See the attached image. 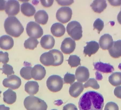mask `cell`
<instances>
[{
	"label": "cell",
	"mask_w": 121,
	"mask_h": 110,
	"mask_svg": "<svg viewBox=\"0 0 121 110\" xmlns=\"http://www.w3.org/2000/svg\"><path fill=\"white\" fill-rule=\"evenodd\" d=\"M104 105L103 96L97 92H86L80 98L78 102L80 110H102Z\"/></svg>",
	"instance_id": "cell-1"
},
{
	"label": "cell",
	"mask_w": 121,
	"mask_h": 110,
	"mask_svg": "<svg viewBox=\"0 0 121 110\" xmlns=\"http://www.w3.org/2000/svg\"><path fill=\"white\" fill-rule=\"evenodd\" d=\"M4 26L8 34L15 37H19L24 30L21 22L15 16L7 17L4 22Z\"/></svg>",
	"instance_id": "cell-2"
},
{
	"label": "cell",
	"mask_w": 121,
	"mask_h": 110,
	"mask_svg": "<svg viewBox=\"0 0 121 110\" xmlns=\"http://www.w3.org/2000/svg\"><path fill=\"white\" fill-rule=\"evenodd\" d=\"M24 105L27 110H47L48 105L43 100L33 95L25 98Z\"/></svg>",
	"instance_id": "cell-3"
},
{
	"label": "cell",
	"mask_w": 121,
	"mask_h": 110,
	"mask_svg": "<svg viewBox=\"0 0 121 110\" xmlns=\"http://www.w3.org/2000/svg\"><path fill=\"white\" fill-rule=\"evenodd\" d=\"M66 31L68 34L74 40H79L82 37V27L77 21H73L68 23Z\"/></svg>",
	"instance_id": "cell-4"
},
{
	"label": "cell",
	"mask_w": 121,
	"mask_h": 110,
	"mask_svg": "<svg viewBox=\"0 0 121 110\" xmlns=\"http://www.w3.org/2000/svg\"><path fill=\"white\" fill-rule=\"evenodd\" d=\"M63 79L60 76L53 75L50 76L46 81V85L50 91L56 93L60 91L63 87Z\"/></svg>",
	"instance_id": "cell-5"
},
{
	"label": "cell",
	"mask_w": 121,
	"mask_h": 110,
	"mask_svg": "<svg viewBox=\"0 0 121 110\" xmlns=\"http://www.w3.org/2000/svg\"><path fill=\"white\" fill-rule=\"evenodd\" d=\"M26 29L28 36L34 38H39L43 35V31L42 28L34 21L29 22L27 24Z\"/></svg>",
	"instance_id": "cell-6"
},
{
	"label": "cell",
	"mask_w": 121,
	"mask_h": 110,
	"mask_svg": "<svg viewBox=\"0 0 121 110\" xmlns=\"http://www.w3.org/2000/svg\"><path fill=\"white\" fill-rule=\"evenodd\" d=\"M72 14V10L69 7L60 8L56 13V18L60 22L65 24L71 19Z\"/></svg>",
	"instance_id": "cell-7"
},
{
	"label": "cell",
	"mask_w": 121,
	"mask_h": 110,
	"mask_svg": "<svg viewBox=\"0 0 121 110\" xmlns=\"http://www.w3.org/2000/svg\"><path fill=\"white\" fill-rule=\"evenodd\" d=\"M4 87L13 90H16L20 87L21 85L20 78L15 75L9 76L4 80L3 82Z\"/></svg>",
	"instance_id": "cell-8"
},
{
	"label": "cell",
	"mask_w": 121,
	"mask_h": 110,
	"mask_svg": "<svg viewBox=\"0 0 121 110\" xmlns=\"http://www.w3.org/2000/svg\"><path fill=\"white\" fill-rule=\"evenodd\" d=\"M5 11L9 16L17 15L20 11V4L19 2L15 0H10L6 2Z\"/></svg>",
	"instance_id": "cell-9"
},
{
	"label": "cell",
	"mask_w": 121,
	"mask_h": 110,
	"mask_svg": "<svg viewBox=\"0 0 121 110\" xmlns=\"http://www.w3.org/2000/svg\"><path fill=\"white\" fill-rule=\"evenodd\" d=\"M76 46L75 41L71 38L67 37L62 41L60 49L64 54H69L73 52L75 49Z\"/></svg>",
	"instance_id": "cell-10"
},
{
	"label": "cell",
	"mask_w": 121,
	"mask_h": 110,
	"mask_svg": "<svg viewBox=\"0 0 121 110\" xmlns=\"http://www.w3.org/2000/svg\"><path fill=\"white\" fill-rule=\"evenodd\" d=\"M90 75L89 71L87 68L82 66L78 67L75 72L76 79L81 83L87 81L89 78Z\"/></svg>",
	"instance_id": "cell-11"
},
{
	"label": "cell",
	"mask_w": 121,
	"mask_h": 110,
	"mask_svg": "<svg viewBox=\"0 0 121 110\" xmlns=\"http://www.w3.org/2000/svg\"><path fill=\"white\" fill-rule=\"evenodd\" d=\"M45 68L41 65H37L32 68L31 71L32 78L36 81H41L44 78L46 75Z\"/></svg>",
	"instance_id": "cell-12"
},
{
	"label": "cell",
	"mask_w": 121,
	"mask_h": 110,
	"mask_svg": "<svg viewBox=\"0 0 121 110\" xmlns=\"http://www.w3.org/2000/svg\"><path fill=\"white\" fill-rule=\"evenodd\" d=\"M114 41L111 36L105 34L100 37L99 41L100 47L103 50H108L112 47Z\"/></svg>",
	"instance_id": "cell-13"
},
{
	"label": "cell",
	"mask_w": 121,
	"mask_h": 110,
	"mask_svg": "<svg viewBox=\"0 0 121 110\" xmlns=\"http://www.w3.org/2000/svg\"><path fill=\"white\" fill-rule=\"evenodd\" d=\"M86 45L84 47L83 53L85 55L90 57L95 54L99 48V45L97 42L91 41L86 43Z\"/></svg>",
	"instance_id": "cell-14"
},
{
	"label": "cell",
	"mask_w": 121,
	"mask_h": 110,
	"mask_svg": "<svg viewBox=\"0 0 121 110\" xmlns=\"http://www.w3.org/2000/svg\"><path fill=\"white\" fill-rule=\"evenodd\" d=\"M84 87L83 84L79 82H76L72 84L69 89V93L74 98H77L84 90Z\"/></svg>",
	"instance_id": "cell-15"
},
{
	"label": "cell",
	"mask_w": 121,
	"mask_h": 110,
	"mask_svg": "<svg viewBox=\"0 0 121 110\" xmlns=\"http://www.w3.org/2000/svg\"><path fill=\"white\" fill-rule=\"evenodd\" d=\"M40 43L43 48L46 49H51L55 45V40L52 36L45 35L42 37Z\"/></svg>",
	"instance_id": "cell-16"
},
{
	"label": "cell",
	"mask_w": 121,
	"mask_h": 110,
	"mask_svg": "<svg viewBox=\"0 0 121 110\" xmlns=\"http://www.w3.org/2000/svg\"><path fill=\"white\" fill-rule=\"evenodd\" d=\"M40 62L43 65L47 66H54L55 59L51 51L42 54L40 57Z\"/></svg>",
	"instance_id": "cell-17"
},
{
	"label": "cell",
	"mask_w": 121,
	"mask_h": 110,
	"mask_svg": "<svg viewBox=\"0 0 121 110\" xmlns=\"http://www.w3.org/2000/svg\"><path fill=\"white\" fill-rule=\"evenodd\" d=\"M14 45L13 40L9 35H5L0 38V47L3 49L7 50L11 49Z\"/></svg>",
	"instance_id": "cell-18"
},
{
	"label": "cell",
	"mask_w": 121,
	"mask_h": 110,
	"mask_svg": "<svg viewBox=\"0 0 121 110\" xmlns=\"http://www.w3.org/2000/svg\"><path fill=\"white\" fill-rule=\"evenodd\" d=\"M94 69L96 70L104 73H111L114 70L113 66L110 64L101 62L94 63Z\"/></svg>",
	"instance_id": "cell-19"
},
{
	"label": "cell",
	"mask_w": 121,
	"mask_h": 110,
	"mask_svg": "<svg viewBox=\"0 0 121 110\" xmlns=\"http://www.w3.org/2000/svg\"><path fill=\"white\" fill-rule=\"evenodd\" d=\"M110 55L114 58L121 57V40L114 41L113 44L108 50Z\"/></svg>",
	"instance_id": "cell-20"
},
{
	"label": "cell",
	"mask_w": 121,
	"mask_h": 110,
	"mask_svg": "<svg viewBox=\"0 0 121 110\" xmlns=\"http://www.w3.org/2000/svg\"><path fill=\"white\" fill-rule=\"evenodd\" d=\"M50 29L52 35L57 37H60L63 36L65 33L66 31L64 26L59 23L53 24Z\"/></svg>",
	"instance_id": "cell-21"
},
{
	"label": "cell",
	"mask_w": 121,
	"mask_h": 110,
	"mask_svg": "<svg viewBox=\"0 0 121 110\" xmlns=\"http://www.w3.org/2000/svg\"><path fill=\"white\" fill-rule=\"evenodd\" d=\"M107 5L106 0H94L90 5V7L95 12L100 13L106 9Z\"/></svg>",
	"instance_id": "cell-22"
},
{
	"label": "cell",
	"mask_w": 121,
	"mask_h": 110,
	"mask_svg": "<svg viewBox=\"0 0 121 110\" xmlns=\"http://www.w3.org/2000/svg\"><path fill=\"white\" fill-rule=\"evenodd\" d=\"M39 86L37 81H29L25 84V90L30 95H33L39 90Z\"/></svg>",
	"instance_id": "cell-23"
},
{
	"label": "cell",
	"mask_w": 121,
	"mask_h": 110,
	"mask_svg": "<svg viewBox=\"0 0 121 110\" xmlns=\"http://www.w3.org/2000/svg\"><path fill=\"white\" fill-rule=\"evenodd\" d=\"M3 95L4 102L8 104H12L17 100V94L10 89H9L4 92Z\"/></svg>",
	"instance_id": "cell-24"
},
{
	"label": "cell",
	"mask_w": 121,
	"mask_h": 110,
	"mask_svg": "<svg viewBox=\"0 0 121 110\" xmlns=\"http://www.w3.org/2000/svg\"><path fill=\"white\" fill-rule=\"evenodd\" d=\"M21 11L22 13L26 16H33L36 12L34 6L29 3H24L21 5Z\"/></svg>",
	"instance_id": "cell-25"
},
{
	"label": "cell",
	"mask_w": 121,
	"mask_h": 110,
	"mask_svg": "<svg viewBox=\"0 0 121 110\" xmlns=\"http://www.w3.org/2000/svg\"><path fill=\"white\" fill-rule=\"evenodd\" d=\"M34 18L36 22L43 25L46 24L49 19L48 13L43 10L38 11L34 15Z\"/></svg>",
	"instance_id": "cell-26"
},
{
	"label": "cell",
	"mask_w": 121,
	"mask_h": 110,
	"mask_svg": "<svg viewBox=\"0 0 121 110\" xmlns=\"http://www.w3.org/2000/svg\"><path fill=\"white\" fill-rule=\"evenodd\" d=\"M50 51L53 53L55 59L54 66H57L61 65L64 60L63 54L60 51L56 49H53Z\"/></svg>",
	"instance_id": "cell-27"
},
{
	"label": "cell",
	"mask_w": 121,
	"mask_h": 110,
	"mask_svg": "<svg viewBox=\"0 0 121 110\" xmlns=\"http://www.w3.org/2000/svg\"><path fill=\"white\" fill-rule=\"evenodd\" d=\"M110 83L114 86L121 85V73L115 72L110 75L108 78Z\"/></svg>",
	"instance_id": "cell-28"
},
{
	"label": "cell",
	"mask_w": 121,
	"mask_h": 110,
	"mask_svg": "<svg viewBox=\"0 0 121 110\" xmlns=\"http://www.w3.org/2000/svg\"><path fill=\"white\" fill-rule=\"evenodd\" d=\"M39 43L37 39L31 37L25 41L24 45L26 49L33 50L37 47Z\"/></svg>",
	"instance_id": "cell-29"
},
{
	"label": "cell",
	"mask_w": 121,
	"mask_h": 110,
	"mask_svg": "<svg viewBox=\"0 0 121 110\" xmlns=\"http://www.w3.org/2000/svg\"><path fill=\"white\" fill-rule=\"evenodd\" d=\"M32 68L30 66H26L21 69L20 74L21 77L26 80H30L32 78L31 71Z\"/></svg>",
	"instance_id": "cell-30"
},
{
	"label": "cell",
	"mask_w": 121,
	"mask_h": 110,
	"mask_svg": "<svg viewBox=\"0 0 121 110\" xmlns=\"http://www.w3.org/2000/svg\"><path fill=\"white\" fill-rule=\"evenodd\" d=\"M67 61L71 68L77 67L81 65L80 58L76 55H70Z\"/></svg>",
	"instance_id": "cell-31"
},
{
	"label": "cell",
	"mask_w": 121,
	"mask_h": 110,
	"mask_svg": "<svg viewBox=\"0 0 121 110\" xmlns=\"http://www.w3.org/2000/svg\"><path fill=\"white\" fill-rule=\"evenodd\" d=\"M84 88L91 87L94 89L97 90L99 88L100 86L97 81L94 78H90L84 85Z\"/></svg>",
	"instance_id": "cell-32"
},
{
	"label": "cell",
	"mask_w": 121,
	"mask_h": 110,
	"mask_svg": "<svg viewBox=\"0 0 121 110\" xmlns=\"http://www.w3.org/2000/svg\"><path fill=\"white\" fill-rule=\"evenodd\" d=\"M1 70L2 71L3 73L7 75V77L9 75L15 73L13 67L8 64H4L3 65L2 68L1 69Z\"/></svg>",
	"instance_id": "cell-33"
},
{
	"label": "cell",
	"mask_w": 121,
	"mask_h": 110,
	"mask_svg": "<svg viewBox=\"0 0 121 110\" xmlns=\"http://www.w3.org/2000/svg\"><path fill=\"white\" fill-rule=\"evenodd\" d=\"M104 23L101 19L99 18L97 19L94 22V29L97 30L98 34H99L104 27Z\"/></svg>",
	"instance_id": "cell-34"
},
{
	"label": "cell",
	"mask_w": 121,
	"mask_h": 110,
	"mask_svg": "<svg viewBox=\"0 0 121 110\" xmlns=\"http://www.w3.org/2000/svg\"><path fill=\"white\" fill-rule=\"evenodd\" d=\"M76 78L75 75L73 74L69 73H66L64 77L65 83L69 84L72 85L75 81Z\"/></svg>",
	"instance_id": "cell-35"
},
{
	"label": "cell",
	"mask_w": 121,
	"mask_h": 110,
	"mask_svg": "<svg viewBox=\"0 0 121 110\" xmlns=\"http://www.w3.org/2000/svg\"><path fill=\"white\" fill-rule=\"evenodd\" d=\"M104 110H119L118 105L113 102H109L106 104Z\"/></svg>",
	"instance_id": "cell-36"
},
{
	"label": "cell",
	"mask_w": 121,
	"mask_h": 110,
	"mask_svg": "<svg viewBox=\"0 0 121 110\" xmlns=\"http://www.w3.org/2000/svg\"><path fill=\"white\" fill-rule=\"evenodd\" d=\"M9 53L7 52L4 53L2 51L0 52V61L3 64H6L9 62Z\"/></svg>",
	"instance_id": "cell-37"
},
{
	"label": "cell",
	"mask_w": 121,
	"mask_h": 110,
	"mask_svg": "<svg viewBox=\"0 0 121 110\" xmlns=\"http://www.w3.org/2000/svg\"><path fill=\"white\" fill-rule=\"evenodd\" d=\"M63 110H78L77 107L73 104L69 103L65 106Z\"/></svg>",
	"instance_id": "cell-38"
},
{
	"label": "cell",
	"mask_w": 121,
	"mask_h": 110,
	"mask_svg": "<svg viewBox=\"0 0 121 110\" xmlns=\"http://www.w3.org/2000/svg\"><path fill=\"white\" fill-rule=\"evenodd\" d=\"M42 5L45 7L48 8L51 7L53 5L54 0H43L40 1Z\"/></svg>",
	"instance_id": "cell-39"
},
{
	"label": "cell",
	"mask_w": 121,
	"mask_h": 110,
	"mask_svg": "<svg viewBox=\"0 0 121 110\" xmlns=\"http://www.w3.org/2000/svg\"><path fill=\"white\" fill-rule=\"evenodd\" d=\"M58 3L61 6H68L74 3L73 0H56Z\"/></svg>",
	"instance_id": "cell-40"
},
{
	"label": "cell",
	"mask_w": 121,
	"mask_h": 110,
	"mask_svg": "<svg viewBox=\"0 0 121 110\" xmlns=\"http://www.w3.org/2000/svg\"><path fill=\"white\" fill-rule=\"evenodd\" d=\"M114 93L117 97L121 99V86H118L115 88Z\"/></svg>",
	"instance_id": "cell-41"
},
{
	"label": "cell",
	"mask_w": 121,
	"mask_h": 110,
	"mask_svg": "<svg viewBox=\"0 0 121 110\" xmlns=\"http://www.w3.org/2000/svg\"><path fill=\"white\" fill-rule=\"evenodd\" d=\"M111 5L114 6H120L121 5V0H108Z\"/></svg>",
	"instance_id": "cell-42"
},
{
	"label": "cell",
	"mask_w": 121,
	"mask_h": 110,
	"mask_svg": "<svg viewBox=\"0 0 121 110\" xmlns=\"http://www.w3.org/2000/svg\"><path fill=\"white\" fill-rule=\"evenodd\" d=\"M7 1L4 0H0V10L3 11L5 9Z\"/></svg>",
	"instance_id": "cell-43"
},
{
	"label": "cell",
	"mask_w": 121,
	"mask_h": 110,
	"mask_svg": "<svg viewBox=\"0 0 121 110\" xmlns=\"http://www.w3.org/2000/svg\"><path fill=\"white\" fill-rule=\"evenodd\" d=\"M96 79L98 81L101 80L103 78V77L101 74L98 72H96L95 73Z\"/></svg>",
	"instance_id": "cell-44"
},
{
	"label": "cell",
	"mask_w": 121,
	"mask_h": 110,
	"mask_svg": "<svg viewBox=\"0 0 121 110\" xmlns=\"http://www.w3.org/2000/svg\"><path fill=\"white\" fill-rule=\"evenodd\" d=\"M10 109L9 107L5 106V105H1L0 106V110H9Z\"/></svg>",
	"instance_id": "cell-45"
},
{
	"label": "cell",
	"mask_w": 121,
	"mask_h": 110,
	"mask_svg": "<svg viewBox=\"0 0 121 110\" xmlns=\"http://www.w3.org/2000/svg\"><path fill=\"white\" fill-rule=\"evenodd\" d=\"M117 19L118 22L121 25V11L118 15Z\"/></svg>",
	"instance_id": "cell-46"
},
{
	"label": "cell",
	"mask_w": 121,
	"mask_h": 110,
	"mask_svg": "<svg viewBox=\"0 0 121 110\" xmlns=\"http://www.w3.org/2000/svg\"><path fill=\"white\" fill-rule=\"evenodd\" d=\"M118 67L120 69H121V64H120L119 65Z\"/></svg>",
	"instance_id": "cell-47"
},
{
	"label": "cell",
	"mask_w": 121,
	"mask_h": 110,
	"mask_svg": "<svg viewBox=\"0 0 121 110\" xmlns=\"http://www.w3.org/2000/svg\"><path fill=\"white\" fill-rule=\"evenodd\" d=\"M56 110V109H53L52 110Z\"/></svg>",
	"instance_id": "cell-48"
}]
</instances>
